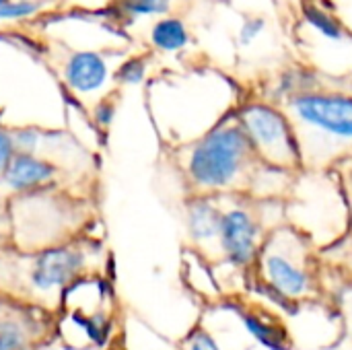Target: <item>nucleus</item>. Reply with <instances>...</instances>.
Listing matches in <instances>:
<instances>
[{
	"label": "nucleus",
	"instance_id": "f257e3e1",
	"mask_svg": "<svg viewBox=\"0 0 352 350\" xmlns=\"http://www.w3.org/2000/svg\"><path fill=\"white\" fill-rule=\"evenodd\" d=\"M303 169H326L352 155V95L340 91L307 89L285 101Z\"/></svg>",
	"mask_w": 352,
	"mask_h": 350
},
{
	"label": "nucleus",
	"instance_id": "f03ea898",
	"mask_svg": "<svg viewBox=\"0 0 352 350\" xmlns=\"http://www.w3.org/2000/svg\"><path fill=\"white\" fill-rule=\"evenodd\" d=\"M250 142L235 113L202 134L188 151L184 171L196 196L248 194L258 169Z\"/></svg>",
	"mask_w": 352,
	"mask_h": 350
},
{
	"label": "nucleus",
	"instance_id": "7ed1b4c3",
	"mask_svg": "<svg viewBox=\"0 0 352 350\" xmlns=\"http://www.w3.org/2000/svg\"><path fill=\"white\" fill-rule=\"evenodd\" d=\"M254 272L264 293L287 309L311 299L318 291L309 241L297 227L287 225L266 233Z\"/></svg>",
	"mask_w": 352,
	"mask_h": 350
},
{
	"label": "nucleus",
	"instance_id": "20e7f679",
	"mask_svg": "<svg viewBox=\"0 0 352 350\" xmlns=\"http://www.w3.org/2000/svg\"><path fill=\"white\" fill-rule=\"evenodd\" d=\"M235 120L260 165L289 173L303 169L299 140L283 107L268 101H248L235 109Z\"/></svg>",
	"mask_w": 352,
	"mask_h": 350
},
{
	"label": "nucleus",
	"instance_id": "39448f33",
	"mask_svg": "<svg viewBox=\"0 0 352 350\" xmlns=\"http://www.w3.org/2000/svg\"><path fill=\"white\" fill-rule=\"evenodd\" d=\"M264 219L252 200H233L223 204L219 229V256L235 270H250L256 264L266 239Z\"/></svg>",
	"mask_w": 352,
	"mask_h": 350
},
{
	"label": "nucleus",
	"instance_id": "423d86ee",
	"mask_svg": "<svg viewBox=\"0 0 352 350\" xmlns=\"http://www.w3.org/2000/svg\"><path fill=\"white\" fill-rule=\"evenodd\" d=\"M87 250L74 243L52 245L27 258L25 285L37 297L56 295L82 276Z\"/></svg>",
	"mask_w": 352,
	"mask_h": 350
},
{
	"label": "nucleus",
	"instance_id": "0eeeda50",
	"mask_svg": "<svg viewBox=\"0 0 352 350\" xmlns=\"http://www.w3.org/2000/svg\"><path fill=\"white\" fill-rule=\"evenodd\" d=\"M56 177L58 167L52 161L41 159L35 153L16 151L0 175V182L14 194H35L54 184Z\"/></svg>",
	"mask_w": 352,
	"mask_h": 350
},
{
	"label": "nucleus",
	"instance_id": "6e6552de",
	"mask_svg": "<svg viewBox=\"0 0 352 350\" xmlns=\"http://www.w3.org/2000/svg\"><path fill=\"white\" fill-rule=\"evenodd\" d=\"M223 217V202L217 196H192L186 202V229L192 243L202 250L210 252L217 250L219 254V229Z\"/></svg>",
	"mask_w": 352,
	"mask_h": 350
},
{
	"label": "nucleus",
	"instance_id": "1a4fd4ad",
	"mask_svg": "<svg viewBox=\"0 0 352 350\" xmlns=\"http://www.w3.org/2000/svg\"><path fill=\"white\" fill-rule=\"evenodd\" d=\"M235 316L239 318L245 332L266 350H291V336L289 330L268 311L248 307V305H235Z\"/></svg>",
	"mask_w": 352,
	"mask_h": 350
},
{
	"label": "nucleus",
	"instance_id": "9d476101",
	"mask_svg": "<svg viewBox=\"0 0 352 350\" xmlns=\"http://www.w3.org/2000/svg\"><path fill=\"white\" fill-rule=\"evenodd\" d=\"M66 83L78 93H91L103 87L107 78L105 60L93 52H78L74 54L64 70Z\"/></svg>",
	"mask_w": 352,
	"mask_h": 350
},
{
	"label": "nucleus",
	"instance_id": "9b49d317",
	"mask_svg": "<svg viewBox=\"0 0 352 350\" xmlns=\"http://www.w3.org/2000/svg\"><path fill=\"white\" fill-rule=\"evenodd\" d=\"M37 320L29 314L2 311L0 314V350H31L37 338Z\"/></svg>",
	"mask_w": 352,
	"mask_h": 350
},
{
	"label": "nucleus",
	"instance_id": "f8f14e48",
	"mask_svg": "<svg viewBox=\"0 0 352 350\" xmlns=\"http://www.w3.org/2000/svg\"><path fill=\"white\" fill-rule=\"evenodd\" d=\"M153 43L163 52H177L188 45V31L179 19H163L153 27Z\"/></svg>",
	"mask_w": 352,
	"mask_h": 350
},
{
	"label": "nucleus",
	"instance_id": "ddd939ff",
	"mask_svg": "<svg viewBox=\"0 0 352 350\" xmlns=\"http://www.w3.org/2000/svg\"><path fill=\"white\" fill-rule=\"evenodd\" d=\"M303 17L322 37H326L330 41H342L346 37L342 23L332 12L324 10L318 4H305L303 6Z\"/></svg>",
	"mask_w": 352,
	"mask_h": 350
},
{
	"label": "nucleus",
	"instance_id": "4468645a",
	"mask_svg": "<svg viewBox=\"0 0 352 350\" xmlns=\"http://www.w3.org/2000/svg\"><path fill=\"white\" fill-rule=\"evenodd\" d=\"M186 350H223L219 340L202 326L194 328L186 338Z\"/></svg>",
	"mask_w": 352,
	"mask_h": 350
},
{
	"label": "nucleus",
	"instance_id": "2eb2a0df",
	"mask_svg": "<svg viewBox=\"0 0 352 350\" xmlns=\"http://www.w3.org/2000/svg\"><path fill=\"white\" fill-rule=\"evenodd\" d=\"M169 0H124V8L132 14H155L165 12Z\"/></svg>",
	"mask_w": 352,
	"mask_h": 350
},
{
	"label": "nucleus",
	"instance_id": "dca6fc26",
	"mask_svg": "<svg viewBox=\"0 0 352 350\" xmlns=\"http://www.w3.org/2000/svg\"><path fill=\"white\" fill-rule=\"evenodd\" d=\"M144 72H146V66L142 60L134 58V60H128L120 66L118 70V80L126 83V85H136L144 78Z\"/></svg>",
	"mask_w": 352,
	"mask_h": 350
},
{
	"label": "nucleus",
	"instance_id": "f3484780",
	"mask_svg": "<svg viewBox=\"0 0 352 350\" xmlns=\"http://www.w3.org/2000/svg\"><path fill=\"white\" fill-rule=\"evenodd\" d=\"M16 153V144L12 138V132L6 130L4 126H0V175L4 173L6 165L10 163V159Z\"/></svg>",
	"mask_w": 352,
	"mask_h": 350
},
{
	"label": "nucleus",
	"instance_id": "a211bd4d",
	"mask_svg": "<svg viewBox=\"0 0 352 350\" xmlns=\"http://www.w3.org/2000/svg\"><path fill=\"white\" fill-rule=\"evenodd\" d=\"M264 27H266V21H264L262 17H252V19H248V21L243 23L241 31H239V41H241L243 45H250V43L264 31Z\"/></svg>",
	"mask_w": 352,
	"mask_h": 350
},
{
	"label": "nucleus",
	"instance_id": "6ab92c4d",
	"mask_svg": "<svg viewBox=\"0 0 352 350\" xmlns=\"http://www.w3.org/2000/svg\"><path fill=\"white\" fill-rule=\"evenodd\" d=\"M35 12V4L31 2H8L0 6V19H21Z\"/></svg>",
	"mask_w": 352,
	"mask_h": 350
},
{
	"label": "nucleus",
	"instance_id": "aec40b11",
	"mask_svg": "<svg viewBox=\"0 0 352 350\" xmlns=\"http://www.w3.org/2000/svg\"><path fill=\"white\" fill-rule=\"evenodd\" d=\"M113 116H116V105L109 99H103L101 103H97V107H95V122L99 126H109Z\"/></svg>",
	"mask_w": 352,
	"mask_h": 350
},
{
	"label": "nucleus",
	"instance_id": "412c9836",
	"mask_svg": "<svg viewBox=\"0 0 352 350\" xmlns=\"http://www.w3.org/2000/svg\"><path fill=\"white\" fill-rule=\"evenodd\" d=\"M10 0H0V6H4V4H8Z\"/></svg>",
	"mask_w": 352,
	"mask_h": 350
}]
</instances>
